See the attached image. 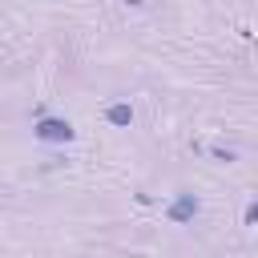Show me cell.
Returning a JSON list of instances; mask_svg holds the SVG:
<instances>
[{"mask_svg":"<svg viewBox=\"0 0 258 258\" xmlns=\"http://www.w3.org/2000/svg\"><path fill=\"white\" fill-rule=\"evenodd\" d=\"M32 133H36V141H44V145H64V141L77 137V129H73L64 117H40V121L32 125Z\"/></svg>","mask_w":258,"mask_h":258,"instance_id":"1","label":"cell"},{"mask_svg":"<svg viewBox=\"0 0 258 258\" xmlns=\"http://www.w3.org/2000/svg\"><path fill=\"white\" fill-rule=\"evenodd\" d=\"M194 214H198V198H194V194H177V202L165 210V218H169V222H177V226L194 222Z\"/></svg>","mask_w":258,"mask_h":258,"instance_id":"2","label":"cell"},{"mask_svg":"<svg viewBox=\"0 0 258 258\" xmlns=\"http://www.w3.org/2000/svg\"><path fill=\"white\" fill-rule=\"evenodd\" d=\"M105 117H109V125H117V129H129V125H133V105H125V101H113V105L105 109Z\"/></svg>","mask_w":258,"mask_h":258,"instance_id":"3","label":"cell"},{"mask_svg":"<svg viewBox=\"0 0 258 258\" xmlns=\"http://www.w3.org/2000/svg\"><path fill=\"white\" fill-rule=\"evenodd\" d=\"M242 222H246V226H254V222H258V206H246V214H242Z\"/></svg>","mask_w":258,"mask_h":258,"instance_id":"4","label":"cell"},{"mask_svg":"<svg viewBox=\"0 0 258 258\" xmlns=\"http://www.w3.org/2000/svg\"><path fill=\"white\" fill-rule=\"evenodd\" d=\"M125 4H141V0H125Z\"/></svg>","mask_w":258,"mask_h":258,"instance_id":"5","label":"cell"}]
</instances>
